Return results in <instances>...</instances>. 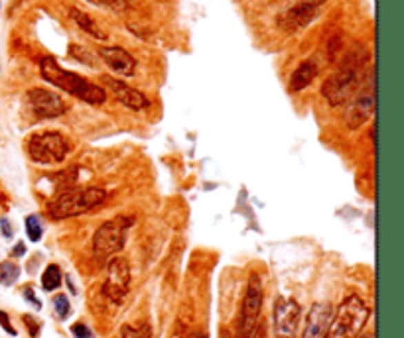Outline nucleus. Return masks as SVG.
<instances>
[{"label":"nucleus","instance_id":"f257e3e1","mask_svg":"<svg viewBox=\"0 0 404 338\" xmlns=\"http://www.w3.org/2000/svg\"><path fill=\"white\" fill-rule=\"evenodd\" d=\"M369 59V54L363 45H353L351 52L343 57L341 67L332 73L323 85H321V95L332 105L341 107L345 105L353 93L359 89L363 77V67Z\"/></svg>","mask_w":404,"mask_h":338},{"label":"nucleus","instance_id":"f03ea898","mask_svg":"<svg viewBox=\"0 0 404 338\" xmlns=\"http://www.w3.org/2000/svg\"><path fill=\"white\" fill-rule=\"evenodd\" d=\"M40 73L48 83H52L54 87L70 93L75 98L89 103V105H103L107 101L105 89H101L95 83L87 81L81 75L63 69L57 63L54 57H42L40 61Z\"/></svg>","mask_w":404,"mask_h":338},{"label":"nucleus","instance_id":"7ed1b4c3","mask_svg":"<svg viewBox=\"0 0 404 338\" xmlns=\"http://www.w3.org/2000/svg\"><path fill=\"white\" fill-rule=\"evenodd\" d=\"M107 191L101 187H83V189H68L57 193L48 204V213L54 220L79 217L105 203Z\"/></svg>","mask_w":404,"mask_h":338},{"label":"nucleus","instance_id":"20e7f679","mask_svg":"<svg viewBox=\"0 0 404 338\" xmlns=\"http://www.w3.org/2000/svg\"><path fill=\"white\" fill-rule=\"evenodd\" d=\"M369 307L363 303L361 297L357 295H349L335 315H332V321L327 326V335L325 338H349L355 337L361 330L367 319H369Z\"/></svg>","mask_w":404,"mask_h":338},{"label":"nucleus","instance_id":"39448f33","mask_svg":"<svg viewBox=\"0 0 404 338\" xmlns=\"http://www.w3.org/2000/svg\"><path fill=\"white\" fill-rule=\"evenodd\" d=\"M130 226H132V220L126 217H117L101 224L93 236L95 256L101 262H105V260H111L114 254H119L125 248L126 232Z\"/></svg>","mask_w":404,"mask_h":338},{"label":"nucleus","instance_id":"423d86ee","mask_svg":"<svg viewBox=\"0 0 404 338\" xmlns=\"http://www.w3.org/2000/svg\"><path fill=\"white\" fill-rule=\"evenodd\" d=\"M70 154V144L59 132H40L28 140V156L34 163L52 165L61 163Z\"/></svg>","mask_w":404,"mask_h":338},{"label":"nucleus","instance_id":"0eeeda50","mask_svg":"<svg viewBox=\"0 0 404 338\" xmlns=\"http://www.w3.org/2000/svg\"><path fill=\"white\" fill-rule=\"evenodd\" d=\"M373 112H375V73H369L365 83L359 85V89L351 96L343 118L349 130H357L365 122L371 120Z\"/></svg>","mask_w":404,"mask_h":338},{"label":"nucleus","instance_id":"6e6552de","mask_svg":"<svg viewBox=\"0 0 404 338\" xmlns=\"http://www.w3.org/2000/svg\"><path fill=\"white\" fill-rule=\"evenodd\" d=\"M263 282L256 273H252L247 284L243 307H241V317H239V338H251L254 328L261 319V309H263Z\"/></svg>","mask_w":404,"mask_h":338},{"label":"nucleus","instance_id":"1a4fd4ad","mask_svg":"<svg viewBox=\"0 0 404 338\" xmlns=\"http://www.w3.org/2000/svg\"><path fill=\"white\" fill-rule=\"evenodd\" d=\"M130 289V268L125 257H111L107 264V279L103 284V295L119 305Z\"/></svg>","mask_w":404,"mask_h":338},{"label":"nucleus","instance_id":"9d476101","mask_svg":"<svg viewBox=\"0 0 404 338\" xmlns=\"http://www.w3.org/2000/svg\"><path fill=\"white\" fill-rule=\"evenodd\" d=\"M302 309L288 297H279L274 303V338H296Z\"/></svg>","mask_w":404,"mask_h":338},{"label":"nucleus","instance_id":"9b49d317","mask_svg":"<svg viewBox=\"0 0 404 338\" xmlns=\"http://www.w3.org/2000/svg\"><path fill=\"white\" fill-rule=\"evenodd\" d=\"M325 4V0H300L290 6L286 12L280 16V26L286 28L288 32H298L306 28L310 22H314L320 14V8Z\"/></svg>","mask_w":404,"mask_h":338},{"label":"nucleus","instance_id":"f8f14e48","mask_svg":"<svg viewBox=\"0 0 404 338\" xmlns=\"http://www.w3.org/2000/svg\"><path fill=\"white\" fill-rule=\"evenodd\" d=\"M28 101L38 118H57L68 112L65 101L48 89H32L28 93Z\"/></svg>","mask_w":404,"mask_h":338},{"label":"nucleus","instance_id":"ddd939ff","mask_svg":"<svg viewBox=\"0 0 404 338\" xmlns=\"http://www.w3.org/2000/svg\"><path fill=\"white\" fill-rule=\"evenodd\" d=\"M99 55H101V59H103L117 75H121V77H132L134 71H137V61H134V57L128 54L126 50L119 47V45H105V47L99 50Z\"/></svg>","mask_w":404,"mask_h":338},{"label":"nucleus","instance_id":"4468645a","mask_svg":"<svg viewBox=\"0 0 404 338\" xmlns=\"http://www.w3.org/2000/svg\"><path fill=\"white\" fill-rule=\"evenodd\" d=\"M332 305L330 303H314L306 319V328L302 338H325L327 326L332 321Z\"/></svg>","mask_w":404,"mask_h":338},{"label":"nucleus","instance_id":"2eb2a0df","mask_svg":"<svg viewBox=\"0 0 404 338\" xmlns=\"http://www.w3.org/2000/svg\"><path fill=\"white\" fill-rule=\"evenodd\" d=\"M105 85L111 89V93L117 96V101H121V105H125L126 109L130 110H142L150 105V101L142 95L140 91L132 89L130 85H126L121 79H112V77H105Z\"/></svg>","mask_w":404,"mask_h":338},{"label":"nucleus","instance_id":"dca6fc26","mask_svg":"<svg viewBox=\"0 0 404 338\" xmlns=\"http://www.w3.org/2000/svg\"><path fill=\"white\" fill-rule=\"evenodd\" d=\"M318 63L314 61V59H306V61H302L296 71L292 73V77H290V91L292 93H300V91H304L306 87H310L314 79L318 77Z\"/></svg>","mask_w":404,"mask_h":338},{"label":"nucleus","instance_id":"f3484780","mask_svg":"<svg viewBox=\"0 0 404 338\" xmlns=\"http://www.w3.org/2000/svg\"><path fill=\"white\" fill-rule=\"evenodd\" d=\"M71 18L77 22V26L81 28L83 32H87L89 36H93L95 40H101V41L107 40V34L101 30V26H99L97 22H95L89 14H85L81 12V10H77V8H73V10H71Z\"/></svg>","mask_w":404,"mask_h":338},{"label":"nucleus","instance_id":"a211bd4d","mask_svg":"<svg viewBox=\"0 0 404 338\" xmlns=\"http://www.w3.org/2000/svg\"><path fill=\"white\" fill-rule=\"evenodd\" d=\"M61 285V270L57 264H50L42 275V287L46 291H56Z\"/></svg>","mask_w":404,"mask_h":338},{"label":"nucleus","instance_id":"6ab92c4d","mask_svg":"<svg viewBox=\"0 0 404 338\" xmlns=\"http://www.w3.org/2000/svg\"><path fill=\"white\" fill-rule=\"evenodd\" d=\"M20 277V268L14 262H0V285H14Z\"/></svg>","mask_w":404,"mask_h":338},{"label":"nucleus","instance_id":"aec40b11","mask_svg":"<svg viewBox=\"0 0 404 338\" xmlns=\"http://www.w3.org/2000/svg\"><path fill=\"white\" fill-rule=\"evenodd\" d=\"M119 338H150V326L146 325V323H142L139 326L125 325L121 328Z\"/></svg>","mask_w":404,"mask_h":338},{"label":"nucleus","instance_id":"412c9836","mask_svg":"<svg viewBox=\"0 0 404 338\" xmlns=\"http://www.w3.org/2000/svg\"><path fill=\"white\" fill-rule=\"evenodd\" d=\"M26 234H28V238L32 242H40V238H42V224H40V218L36 217V215H30L26 217Z\"/></svg>","mask_w":404,"mask_h":338},{"label":"nucleus","instance_id":"4be33fe9","mask_svg":"<svg viewBox=\"0 0 404 338\" xmlns=\"http://www.w3.org/2000/svg\"><path fill=\"white\" fill-rule=\"evenodd\" d=\"M89 4H95L101 8H109L114 12H125L128 8V0H87Z\"/></svg>","mask_w":404,"mask_h":338},{"label":"nucleus","instance_id":"5701e85b","mask_svg":"<svg viewBox=\"0 0 404 338\" xmlns=\"http://www.w3.org/2000/svg\"><path fill=\"white\" fill-rule=\"evenodd\" d=\"M54 309H56L57 317H59L61 321H65L71 313L70 299L65 297V295H57V297L54 299Z\"/></svg>","mask_w":404,"mask_h":338},{"label":"nucleus","instance_id":"b1692460","mask_svg":"<svg viewBox=\"0 0 404 338\" xmlns=\"http://www.w3.org/2000/svg\"><path fill=\"white\" fill-rule=\"evenodd\" d=\"M71 332L75 335V338H95L93 330L89 326H85L83 323H75L71 326Z\"/></svg>","mask_w":404,"mask_h":338},{"label":"nucleus","instance_id":"393cba45","mask_svg":"<svg viewBox=\"0 0 404 338\" xmlns=\"http://www.w3.org/2000/svg\"><path fill=\"white\" fill-rule=\"evenodd\" d=\"M22 321H24V325L28 326L30 337H38V332H40V323H38L32 315H24Z\"/></svg>","mask_w":404,"mask_h":338},{"label":"nucleus","instance_id":"a878e982","mask_svg":"<svg viewBox=\"0 0 404 338\" xmlns=\"http://www.w3.org/2000/svg\"><path fill=\"white\" fill-rule=\"evenodd\" d=\"M0 326L10 335V337H16V330L14 326H12V323H10V319H8V315L4 311H0Z\"/></svg>","mask_w":404,"mask_h":338},{"label":"nucleus","instance_id":"bb28decb","mask_svg":"<svg viewBox=\"0 0 404 338\" xmlns=\"http://www.w3.org/2000/svg\"><path fill=\"white\" fill-rule=\"evenodd\" d=\"M24 299H28L30 303H32V305H34L36 309H42V303L38 301V297H36V293H34V289H32L30 285L26 287V289H24Z\"/></svg>","mask_w":404,"mask_h":338},{"label":"nucleus","instance_id":"cd10ccee","mask_svg":"<svg viewBox=\"0 0 404 338\" xmlns=\"http://www.w3.org/2000/svg\"><path fill=\"white\" fill-rule=\"evenodd\" d=\"M77 52H81V55L77 57V59H79L81 63H85V65H95V63H93V59H91V54H89V52H87L85 47H81V45H77Z\"/></svg>","mask_w":404,"mask_h":338},{"label":"nucleus","instance_id":"c85d7f7f","mask_svg":"<svg viewBox=\"0 0 404 338\" xmlns=\"http://www.w3.org/2000/svg\"><path fill=\"white\" fill-rule=\"evenodd\" d=\"M0 230H2V234H4V238H10V236H12V226L8 224L6 218L0 220Z\"/></svg>","mask_w":404,"mask_h":338},{"label":"nucleus","instance_id":"c756f323","mask_svg":"<svg viewBox=\"0 0 404 338\" xmlns=\"http://www.w3.org/2000/svg\"><path fill=\"white\" fill-rule=\"evenodd\" d=\"M251 338H266V325H265V321L256 325V328H254V332H252V337Z\"/></svg>","mask_w":404,"mask_h":338},{"label":"nucleus","instance_id":"7c9ffc66","mask_svg":"<svg viewBox=\"0 0 404 338\" xmlns=\"http://www.w3.org/2000/svg\"><path fill=\"white\" fill-rule=\"evenodd\" d=\"M24 250H26L24 242H18L14 246V250H12V256H24Z\"/></svg>","mask_w":404,"mask_h":338},{"label":"nucleus","instance_id":"2f4dec72","mask_svg":"<svg viewBox=\"0 0 404 338\" xmlns=\"http://www.w3.org/2000/svg\"><path fill=\"white\" fill-rule=\"evenodd\" d=\"M219 338H233V335H231L227 328H221V335H219Z\"/></svg>","mask_w":404,"mask_h":338},{"label":"nucleus","instance_id":"473e14b6","mask_svg":"<svg viewBox=\"0 0 404 338\" xmlns=\"http://www.w3.org/2000/svg\"><path fill=\"white\" fill-rule=\"evenodd\" d=\"M361 338H369V337H361Z\"/></svg>","mask_w":404,"mask_h":338}]
</instances>
